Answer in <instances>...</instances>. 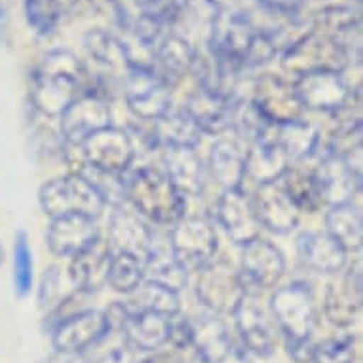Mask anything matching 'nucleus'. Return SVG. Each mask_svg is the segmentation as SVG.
<instances>
[{
  "mask_svg": "<svg viewBox=\"0 0 363 363\" xmlns=\"http://www.w3.org/2000/svg\"><path fill=\"white\" fill-rule=\"evenodd\" d=\"M233 315L240 339L251 354L261 357L274 354L276 345H278L276 323L268 318L267 312L259 304L245 297Z\"/></svg>",
  "mask_w": 363,
  "mask_h": 363,
  "instance_id": "nucleus-20",
  "label": "nucleus"
},
{
  "mask_svg": "<svg viewBox=\"0 0 363 363\" xmlns=\"http://www.w3.org/2000/svg\"><path fill=\"white\" fill-rule=\"evenodd\" d=\"M128 108L133 116L156 122L172 107V86L160 78L152 63L138 61L131 72L122 80Z\"/></svg>",
  "mask_w": 363,
  "mask_h": 363,
  "instance_id": "nucleus-8",
  "label": "nucleus"
},
{
  "mask_svg": "<svg viewBox=\"0 0 363 363\" xmlns=\"http://www.w3.org/2000/svg\"><path fill=\"white\" fill-rule=\"evenodd\" d=\"M325 226L331 236L348 251H359L363 244V223L362 213L354 203H340L333 206L325 215Z\"/></svg>",
  "mask_w": 363,
  "mask_h": 363,
  "instance_id": "nucleus-37",
  "label": "nucleus"
},
{
  "mask_svg": "<svg viewBox=\"0 0 363 363\" xmlns=\"http://www.w3.org/2000/svg\"><path fill=\"white\" fill-rule=\"evenodd\" d=\"M208 2H211V4L219 8V10L220 8H225V0H208Z\"/></svg>",
  "mask_w": 363,
  "mask_h": 363,
  "instance_id": "nucleus-54",
  "label": "nucleus"
},
{
  "mask_svg": "<svg viewBox=\"0 0 363 363\" xmlns=\"http://www.w3.org/2000/svg\"><path fill=\"white\" fill-rule=\"evenodd\" d=\"M198 52L192 44L177 35H164L155 46L152 67L166 84H177L189 72L194 71L198 61Z\"/></svg>",
  "mask_w": 363,
  "mask_h": 363,
  "instance_id": "nucleus-29",
  "label": "nucleus"
},
{
  "mask_svg": "<svg viewBox=\"0 0 363 363\" xmlns=\"http://www.w3.org/2000/svg\"><path fill=\"white\" fill-rule=\"evenodd\" d=\"M84 164L99 167L105 172L124 173L135 158V145L130 133L108 125L96 131L80 145Z\"/></svg>",
  "mask_w": 363,
  "mask_h": 363,
  "instance_id": "nucleus-13",
  "label": "nucleus"
},
{
  "mask_svg": "<svg viewBox=\"0 0 363 363\" xmlns=\"http://www.w3.org/2000/svg\"><path fill=\"white\" fill-rule=\"evenodd\" d=\"M61 274L60 268L50 267L44 276H42V286L40 293H38V303H40L42 308H50L54 304H60L63 298H61Z\"/></svg>",
  "mask_w": 363,
  "mask_h": 363,
  "instance_id": "nucleus-47",
  "label": "nucleus"
},
{
  "mask_svg": "<svg viewBox=\"0 0 363 363\" xmlns=\"http://www.w3.org/2000/svg\"><path fill=\"white\" fill-rule=\"evenodd\" d=\"M322 192L323 206H340L350 203L362 189V175H357L342 158L325 155L320 164L312 169Z\"/></svg>",
  "mask_w": 363,
  "mask_h": 363,
  "instance_id": "nucleus-21",
  "label": "nucleus"
},
{
  "mask_svg": "<svg viewBox=\"0 0 363 363\" xmlns=\"http://www.w3.org/2000/svg\"><path fill=\"white\" fill-rule=\"evenodd\" d=\"M125 200L158 225H177L186 213V198L158 167L145 166L125 179Z\"/></svg>",
  "mask_w": 363,
  "mask_h": 363,
  "instance_id": "nucleus-3",
  "label": "nucleus"
},
{
  "mask_svg": "<svg viewBox=\"0 0 363 363\" xmlns=\"http://www.w3.org/2000/svg\"><path fill=\"white\" fill-rule=\"evenodd\" d=\"M270 310L286 340H312L318 325V308L306 284L295 281L276 289L270 298Z\"/></svg>",
  "mask_w": 363,
  "mask_h": 363,
  "instance_id": "nucleus-7",
  "label": "nucleus"
},
{
  "mask_svg": "<svg viewBox=\"0 0 363 363\" xmlns=\"http://www.w3.org/2000/svg\"><path fill=\"white\" fill-rule=\"evenodd\" d=\"M97 226L94 219L82 215H65L52 219L46 234L50 251L57 257H74L97 238Z\"/></svg>",
  "mask_w": 363,
  "mask_h": 363,
  "instance_id": "nucleus-26",
  "label": "nucleus"
},
{
  "mask_svg": "<svg viewBox=\"0 0 363 363\" xmlns=\"http://www.w3.org/2000/svg\"><path fill=\"white\" fill-rule=\"evenodd\" d=\"M89 84L88 69L77 55L54 50L42 57L30 74V101L38 113L55 118L82 96Z\"/></svg>",
  "mask_w": 363,
  "mask_h": 363,
  "instance_id": "nucleus-2",
  "label": "nucleus"
},
{
  "mask_svg": "<svg viewBox=\"0 0 363 363\" xmlns=\"http://www.w3.org/2000/svg\"><path fill=\"white\" fill-rule=\"evenodd\" d=\"M362 310V268L356 262L339 284H331L323 301V314L337 328H348Z\"/></svg>",
  "mask_w": 363,
  "mask_h": 363,
  "instance_id": "nucleus-23",
  "label": "nucleus"
},
{
  "mask_svg": "<svg viewBox=\"0 0 363 363\" xmlns=\"http://www.w3.org/2000/svg\"><path fill=\"white\" fill-rule=\"evenodd\" d=\"M84 44H86L89 57L96 61L97 65H101L108 77L124 80L138 63L124 42L107 30H89Z\"/></svg>",
  "mask_w": 363,
  "mask_h": 363,
  "instance_id": "nucleus-32",
  "label": "nucleus"
},
{
  "mask_svg": "<svg viewBox=\"0 0 363 363\" xmlns=\"http://www.w3.org/2000/svg\"><path fill=\"white\" fill-rule=\"evenodd\" d=\"M145 280L143 262L135 257L118 253L113 257L111 272H108V284L114 291L131 295Z\"/></svg>",
  "mask_w": 363,
  "mask_h": 363,
  "instance_id": "nucleus-42",
  "label": "nucleus"
},
{
  "mask_svg": "<svg viewBox=\"0 0 363 363\" xmlns=\"http://www.w3.org/2000/svg\"><path fill=\"white\" fill-rule=\"evenodd\" d=\"M145 281H152L169 291H183L189 284V270L173 255L156 251L143 262Z\"/></svg>",
  "mask_w": 363,
  "mask_h": 363,
  "instance_id": "nucleus-40",
  "label": "nucleus"
},
{
  "mask_svg": "<svg viewBox=\"0 0 363 363\" xmlns=\"http://www.w3.org/2000/svg\"><path fill=\"white\" fill-rule=\"evenodd\" d=\"M125 306L131 312H155L167 320L175 318L181 310L177 293L169 291L166 287L152 284V281H143L135 291L131 293V298L125 303Z\"/></svg>",
  "mask_w": 363,
  "mask_h": 363,
  "instance_id": "nucleus-39",
  "label": "nucleus"
},
{
  "mask_svg": "<svg viewBox=\"0 0 363 363\" xmlns=\"http://www.w3.org/2000/svg\"><path fill=\"white\" fill-rule=\"evenodd\" d=\"M111 118L113 114L105 94L96 88V84H89L82 96L77 97L60 116L61 133L67 143L80 147L89 135L108 128Z\"/></svg>",
  "mask_w": 363,
  "mask_h": 363,
  "instance_id": "nucleus-10",
  "label": "nucleus"
},
{
  "mask_svg": "<svg viewBox=\"0 0 363 363\" xmlns=\"http://www.w3.org/2000/svg\"><path fill=\"white\" fill-rule=\"evenodd\" d=\"M122 29L135 36L143 46L155 48L166 27L183 18L189 0H111Z\"/></svg>",
  "mask_w": 363,
  "mask_h": 363,
  "instance_id": "nucleus-4",
  "label": "nucleus"
},
{
  "mask_svg": "<svg viewBox=\"0 0 363 363\" xmlns=\"http://www.w3.org/2000/svg\"><path fill=\"white\" fill-rule=\"evenodd\" d=\"M257 2L267 12L278 13V16H287V18L297 16L304 8V4H306V0H257Z\"/></svg>",
  "mask_w": 363,
  "mask_h": 363,
  "instance_id": "nucleus-49",
  "label": "nucleus"
},
{
  "mask_svg": "<svg viewBox=\"0 0 363 363\" xmlns=\"http://www.w3.org/2000/svg\"><path fill=\"white\" fill-rule=\"evenodd\" d=\"M284 272H286V261L274 244L259 236L244 245L240 278L244 281L245 289L247 287L259 291L272 289L281 280Z\"/></svg>",
  "mask_w": 363,
  "mask_h": 363,
  "instance_id": "nucleus-16",
  "label": "nucleus"
},
{
  "mask_svg": "<svg viewBox=\"0 0 363 363\" xmlns=\"http://www.w3.org/2000/svg\"><path fill=\"white\" fill-rule=\"evenodd\" d=\"M217 220L234 244L245 245L259 238L261 225L255 217L251 198L242 189L223 191L217 202Z\"/></svg>",
  "mask_w": 363,
  "mask_h": 363,
  "instance_id": "nucleus-18",
  "label": "nucleus"
},
{
  "mask_svg": "<svg viewBox=\"0 0 363 363\" xmlns=\"http://www.w3.org/2000/svg\"><path fill=\"white\" fill-rule=\"evenodd\" d=\"M301 261L318 274H337L346 264V251L329 233L310 230L297 240Z\"/></svg>",
  "mask_w": 363,
  "mask_h": 363,
  "instance_id": "nucleus-28",
  "label": "nucleus"
},
{
  "mask_svg": "<svg viewBox=\"0 0 363 363\" xmlns=\"http://www.w3.org/2000/svg\"><path fill=\"white\" fill-rule=\"evenodd\" d=\"M293 89L303 108L315 113L339 114L357 96V91L350 89L342 74L337 71H314L303 74L293 84Z\"/></svg>",
  "mask_w": 363,
  "mask_h": 363,
  "instance_id": "nucleus-11",
  "label": "nucleus"
},
{
  "mask_svg": "<svg viewBox=\"0 0 363 363\" xmlns=\"http://www.w3.org/2000/svg\"><path fill=\"white\" fill-rule=\"evenodd\" d=\"M209 173L223 191L242 189L245 181V152L234 139H219L211 147Z\"/></svg>",
  "mask_w": 363,
  "mask_h": 363,
  "instance_id": "nucleus-33",
  "label": "nucleus"
},
{
  "mask_svg": "<svg viewBox=\"0 0 363 363\" xmlns=\"http://www.w3.org/2000/svg\"><path fill=\"white\" fill-rule=\"evenodd\" d=\"M251 206L259 225L270 233L287 234L298 225V211L281 191L280 181L257 186Z\"/></svg>",
  "mask_w": 363,
  "mask_h": 363,
  "instance_id": "nucleus-22",
  "label": "nucleus"
},
{
  "mask_svg": "<svg viewBox=\"0 0 363 363\" xmlns=\"http://www.w3.org/2000/svg\"><path fill=\"white\" fill-rule=\"evenodd\" d=\"M63 6L60 0H25V18L30 29L38 35H50L63 18Z\"/></svg>",
  "mask_w": 363,
  "mask_h": 363,
  "instance_id": "nucleus-44",
  "label": "nucleus"
},
{
  "mask_svg": "<svg viewBox=\"0 0 363 363\" xmlns=\"http://www.w3.org/2000/svg\"><path fill=\"white\" fill-rule=\"evenodd\" d=\"M155 147H177V149H196L202 131L192 122V118L183 113H167L156 122L150 130Z\"/></svg>",
  "mask_w": 363,
  "mask_h": 363,
  "instance_id": "nucleus-35",
  "label": "nucleus"
},
{
  "mask_svg": "<svg viewBox=\"0 0 363 363\" xmlns=\"http://www.w3.org/2000/svg\"><path fill=\"white\" fill-rule=\"evenodd\" d=\"M111 333L107 318L99 310H82L57 322L52 333V345L57 354H82Z\"/></svg>",
  "mask_w": 363,
  "mask_h": 363,
  "instance_id": "nucleus-14",
  "label": "nucleus"
},
{
  "mask_svg": "<svg viewBox=\"0 0 363 363\" xmlns=\"http://www.w3.org/2000/svg\"><path fill=\"white\" fill-rule=\"evenodd\" d=\"M4 27H6V0H0V40L4 36Z\"/></svg>",
  "mask_w": 363,
  "mask_h": 363,
  "instance_id": "nucleus-53",
  "label": "nucleus"
},
{
  "mask_svg": "<svg viewBox=\"0 0 363 363\" xmlns=\"http://www.w3.org/2000/svg\"><path fill=\"white\" fill-rule=\"evenodd\" d=\"M272 138L281 149L286 150L289 160H304L320 147V131L306 120H295L289 124L274 125Z\"/></svg>",
  "mask_w": 363,
  "mask_h": 363,
  "instance_id": "nucleus-36",
  "label": "nucleus"
},
{
  "mask_svg": "<svg viewBox=\"0 0 363 363\" xmlns=\"http://www.w3.org/2000/svg\"><path fill=\"white\" fill-rule=\"evenodd\" d=\"M289 162L286 150L276 143L270 131V135L251 143L245 152V177L255 181L257 185L278 183L291 167Z\"/></svg>",
  "mask_w": 363,
  "mask_h": 363,
  "instance_id": "nucleus-30",
  "label": "nucleus"
},
{
  "mask_svg": "<svg viewBox=\"0 0 363 363\" xmlns=\"http://www.w3.org/2000/svg\"><path fill=\"white\" fill-rule=\"evenodd\" d=\"M162 162L164 173L183 196H202L206 189V169L196 150L166 147Z\"/></svg>",
  "mask_w": 363,
  "mask_h": 363,
  "instance_id": "nucleus-27",
  "label": "nucleus"
},
{
  "mask_svg": "<svg viewBox=\"0 0 363 363\" xmlns=\"http://www.w3.org/2000/svg\"><path fill=\"white\" fill-rule=\"evenodd\" d=\"M287 354L297 363H310L312 359V350L314 345L312 340H286Z\"/></svg>",
  "mask_w": 363,
  "mask_h": 363,
  "instance_id": "nucleus-50",
  "label": "nucleus"
},
{
  "mask_svg": "<svg viewBox=\"0 0 363 363\" xmlns=\"http://www.w3.org/2000/svg\"><path fill=\"white\" fill-rule=\"evenodd\" d=\"M362 149V118L359 116H346L340 118L328 141L325 155L346 158Z\"/></svg>",
  "mask_w": 363,
  "mask_h": 363,
  "instance_id": "nucleus-43",
  "label": "nucleus"
},
{
  "mask_svg": "<svg viewBox=\"0 0 363 363\" xmlns=\"http://www.w3.org/2000/svg\"><path fill=\"white\" fill-rule=\"evenodd\" d=\"M125 340V346L138 352L158 350L167 342L169 337V320L155 312H131L118 329Z\"/></svg>",
  "mask_w": 363,
  "mask_h": 363,
  "instance_id": "nucleus-31",
  "label": "nucleus"
},
{
  "mask_svg": "<svg viewBox=\"0 0 363 363\" xmlns=\"http://www.w3.org/2000/svg\"><path fill=\"white\" fill-rule=\"evenodd\" d=\"M238 97H223L198 88L186 103L185 113L198 125V130L209 135H219L226 130H233L234 107Z\"/></svg>",
  "mask_w": 363,
  "mask_h": 363,
  "instance_id": "nucleus-24",
  "label": "nucleus"
},
{
  "mask_svg": "<svg viewBox=\"0 0 363 363\" xmlns=\"http://www.w3.org/2000/svg\"><path fill=\"white\" fill-rule=\"evenodd\" d=\"M196 295L200 303L215 314H234L247 297V289L233 264L219 259L200 268Z\"/></svg>",
  "mask_w": 363,
  "mask_h": 363,
  "instance_id": "nucleus-9",
  "label": "nucleus"
},
{
  "mask_svg": "<svg viewBox=\"0 0 363 363\" xmlns=\"http://www.w3.org/2000/svg\"><path fill=\"white\" fill-rule=\"evenodd\" d=\"M125 359H128V354H125V350H122V348H116V350L108 352L107 356H103L101 359H97V362H94V363H125Z\"/></svg>",
  "mask_w": 363,
  "mask_h": 363,
  "instance_id": "nucleus-52",
  "label": "nucleus"
},
{
  "mask_svg": "<svg viewBox=\"0 0 363 363\" xmlns=\"http://www.w3.org/2000/svg\"><path fill=\"white\" fill-rule=\"evenodd\" d=\"M113 247L108 242L97 236L91 244L72 257L69 276L72 286L80 293L99 291L108 284V272L113 264Z\"/></svg>",
  "mask_w": 363,
  "mask_h": 363,
  "instance_id": "nucleus-17",
  "label": "nucleus"
},
{
  "mask_svg": "<svg viewBox=\"0 0 363 363\" xmlns=\"http://www.w3.org/2000/svg\"><path fill=\"white\" fill-rule=\"evenodd\" d=\"M281 191L286 192L289 202L295 206L297 211L314 213L322 208V192L318 186L312 169H287L286 175L280 179Z\"/></svg>",
  "mask_w": 363,
  "mask_h": 363,
  "instance_id": "nucleus-38",
  "label": "nucleus"
},
{
  "mask_svg": "<svg viewBox=\"0 0 363 363\" xmlns=\"http://www.w3.org/2000/svg\"><path fill=\"white\" fill-rule=\"evenodd\" d=\"M74 173L86 179L105 203H113L114 208H120L125 202V179L122 177V173L105 172L99 167L88 166L82 160H80V167Z\"/></svg>",
  "mask_w": 363,
  "mask_h": 363,
  "instance_id": "nucleus-41",
  "label": "nucleus"
},
{
  "mask_svg": "<svg viewBox=\"0 0 363 363\" xmlns=\"http://www.w3.org/2000/svg\"><path fill=\"white\" fill-rule=\"evenodd\" d=\"M38 200L44 213L57 219L65 215H82L88 219H97L107 203L96 192V189L78 173H69L42 185Z\"/></svg>",
  "mask_w": 363,
  "mask_h": 363,
  "instance_id": "nucleus-5",
  "label": "nucleus"
},
{
  "mask_svg": "<svg viewBox=\"0 0 363 363\" xmlns=\"http://www.w3.org/2000/svg\"><path fill=\"white\" fill-rule=\"evenodd\" d=\"M350 61V55L339 42L315 29H310L308 33L298 36L297 40H293L281 55L284 71L293 72L297 77L314 71L342 72Z\"/></svg>",
  "mask_w": 363,
  "mask_h": 363,
  "instance_id": "nucleus-6",
  "label": "nucleus"
},
{
  "mask_svg": "<svg viewBox=\"0 0 363 363\" xmlns=\"http://www.w3.org/2000/svg\"><path fill=\"white\" fill-rule=\"evenodd\" d=\"M4 262V250H2V244H0V264Z\"/></svg>",
  "mask_w": 363,
  "mask_h": 363,
  "instance_id": "nucleus-55",
  "label": "nucleus"
},
{
  "mask_svg": "<svg viewBox=\"0 0 363 363\" xmlns=\"http://www.w3.org/2000/svg\"><path fill=\"white\" fill-rule=\"evenodd\" d=\"M108 244L111 247L145 262L155 253V240L150 228L128 209L114 208L108 220Z\"/></svg>",
  "mask_w": 363,
  "mask_h": 363,
  "instance_id": "nucleus-19",
  "label": "nucleus"
},
{
  "mask_svg": "<svg viewBox=\"0 0 363 363\" xmlns=\"http://www.w3.org/2000/svg\"><path fill=\"white\" fill-rule=\"evenodd\" d=\"M217 247V233L203 217H183L173 228L172 255L186 270H200L213 261Z\"/></svg>",
  "mask_w": 363,
  "mask_h": 363,
  "instance_id": "nucleus-12",
  "label": "nucleus"
},
{
  "mask_svg": "<svg viewBox=\"0 0 363 363\" xmlns=\"http://www.w3.org/2000/svg\"><path fill=\"white\" fill-rule=\"evenodd\" d=\"M312 29L320 30L348 52L350 60L359 61L362 57V46H359V13L346 6H328L315 12L312 19Z\"/></svg>",
  "mask_w": 363,
  "mask_h": 363,
  "instance_id": "nucleus-25",
  "label": "nucleus"
},
{
  "mask_svg": "<svg viewBox=\"0 0 363 363\" xmlns=\"http://www.w3.org/2000/svg\"><path fill=\"white\" fill-rule=\"evenodd\" d=\"M251 103L270 125L289 124L303 118L304 113L293 84H287L286 80L272 74L257 78Z\"/></svg>",
  "mask_w": 363,
  "mask_h": 363,
  "instance_id": "nucleus-15",
  "label": "nucleus"
},
{
  "mask_svg": "<svg viewBox=\"0 0 363 363\" xmlns=\"http://www.w3.org/2000/svg\"><path fill=\"white\" fill-rule=\"evenodd\" d=\"M139 363H185V359L179 356L177 352H158L155 356L145 357Z\"/></svg>",
  "mask_w": 363,
  "mask_h": 363,
  "instance_id": "nucleus-51",
  "label": "nucleus"
},
{
  "mask_svg": "<svg viewBox=\"0 0 363 363\" xmlns=\"http://www.w3.org/2000/svg\"><path fill=\"white\" fill-rule=\"evenodd\" d=\"M209 55L223 65L242 72L245 67L267 63L280 48L274 30L259 29L247 12L220 8L209 33Z\"/></svg>",
  "mask_w": 363,
  "mask_h": 363,
  "instance_id": "nucleus-1",
  "label": "nucleus"
},
{
  "mask_svg": "<svg viewBox=\"0 0 363 363\" xmlns=\"http://www.w3.org/2000/svg\"><path fill=\"white\" fill-rule=\"evenodd\" d=\"M13 284L19 297L29 295L33 287V253L25 230L16 234V244H13Z\"/></svg>",
  "mask_w": 363,
  "mask_h": 363,
  "instance_id": "nucleus-45",
  "label": "nucleus"
},
{
  "mask_svg": "<svg viewBox=\"0 0 363 363\" xmlns=\"http://www.w3.org/2000/svg\"><path fill=\"white\" fill-rule=\"evenodd\" d=\"M192 339H194V325L192 322L181 318V320H169V337L167 342H172L177 350H186L192 346Z\"/></svg>",
  "mask_w": 363,
  "mask_h": 363,
  "instance_id": "nucleus-48",
  "label": "nucleus"
},
{
  "mask_svg": "<svg viewBox=\"0 0 363 363\" xmlns=\"http://www.w3.org/2000/svg\"><path fill=\"white\" fill-rule=\"evenodd\" d=\"M194 325L192 346L202 363H223L233 352V337L219 318H203Z\"/></svg>",
  "mask_w": 363,
  "mask_h": 363,
  "instance_id": "nucleus-34",
  "label": "nucleus"
},
{
  "mask_svg": "<svg viewBox=\"0 0 363 363\" xmlns=\"http://www.w3.org/2000/svg\"><path fill=\"white\" fill-rule=\"evenodd\" d=\"M310 363H356L354 340L352 337H339L314 345Z\"/></svg>",
  "mask_w": 363,
  "mask_h": 363,
  "instance_id": "nucleus-46",
  "label": "nucleus"
}]
</instances>
